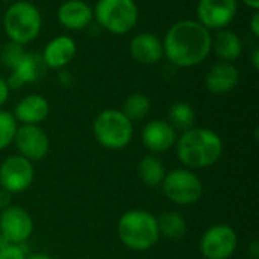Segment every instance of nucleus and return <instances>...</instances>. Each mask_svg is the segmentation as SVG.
Listing matches in <instances>:
<instances>
[{
    "label": "nucleus",
    "mask_w": 259,
    "mask_h": 259,
    "mask_svg": "<svg viewBox=\"0 0 259 259\" xmlns=\"http://www.w3.org/2000/svg\"><path fill=\"white\" fill-rule=\"evenodd\" d=\"M77 52L76 41L67 35H59L47 42L42 52V61L47 68H64L68 65Z\"/></svg>",
    "instance_id": "16"
},
{
    "label": "nucleus",
    "mask_w": 259,
    "mask_h": 259,
    "mask_svg": "<svg viewBox=\"0 0 259 259\" xmlns=\"http://www.w3.org/2000/svg\"><path fill=\"white\" fill-rule=\"evenodd\" d=\"M18 123L14 118L12 112L0 108V150H5L14 143Z\"/></svg>",
    "instance_id": "25"
},
{
    "label": "nucleus",
    "mask_w": 259,
    "mask_h": 259,
    "mask_svg": "<svg viewBox=\"0 0 259 259\" xmlns=\"http://www.w3.org/2000/svg\"><path fill=\"white\" fill-rule=\"evenodd\" d=\"M150 108H152V103H150V99L146 94L134 93L123 102V106H121L120 111L134 123L137 120L146 118L149 115V112H150Z\"/></svg>",
    "instance_id": "24"
},
{
    "label": "nucleus",
    "mask_w": 259,
    "mask_h": 259,
    "mask_svg": "<svg viewBox=\"0 0 259 259\" xmlns=\"http://www.w3.org/2000/svg\"><path fill=\"white\" fill-rule=\"evenodd\" d=\"M240 80V71L232 62H217L205 77V87L212 94H226L232 91Z\"/></svg>",
    "instance_id": "19"
},
{
    "label": "nucleus",
    "mask_w": 259,
    "mask_h": 259,
    "mask_svg": "<svg viewBox=\"0 0 259 259\" xmlns=\"http://www.w3.org/2000/svg\"><path fill=\"white\" fill-rule=\"evenodd\" d=\"M250 30L255 36H259V12L255 11L250 18Z\"/></svg>",
    "instance_id": "30"
},
{
    "label": "nucleus",
    "mask_w": 259,
    "mask_h": 259,
    "mask_svg": "<svg viewBox=\"0 0 259 259\" xmlns=\"http://www.w3.org/2000/svg\"><path fill=\"white\" fill-rule=\"evenodd\" d=\"M26 250L23 244H5L0 249V259H26Z\"/></svg>",
    "instance_id": "27"
},
{
    "label": "nucleus",
    "mask_w": 259,
    "mask_h": 259,
    "mask_svg": "<svg viewBox=\"0 0 259 259\" xmlns=\"http://www.w3.org/2000/svg\"><path fill=\"white\" fill-rule=\"evenodd\" d=\"M249 253H250L252 259H258V256H259V243L256 241V240L250 243V247H249Z\"/></svg>",
    "instance_id": "31"
},
{
    "label": "nucleus",
    "mask_w": 259,
    "mask_h": 259,
    "mask_svg": "<svg viewBox=\"0 0 259 259\" xmlns=\"http://www.w3.org/2000/svg\"><path fill=\"white\" fill-rule=\"evenodd\" d=\"M50 112V105L46 97L39 94H29L23 97L14 108V118L20 124H41Z\"/></svg>",
    "instance_id": "17"
},
{
    "label": "nucleus",
    "mask_w": 259,
    "mask_h": 259,
    "mask_svg": "<svg viewBox=\"0 0 259 259\" xmlns=\"http://www.w3.org/2000/svg\"><path fill=\"white\" fill-rule=\"evenodd\" d=\"M238 0H199L197 21L208 30L226 29L235 18Z\"/></svg>",
    "instance_id": "12"
},
{
    "label": "nucleus",
    "mask_w": 259,
    "mask_h": 259,
    "mask_svg": "<svg viewBox=\"0 0 259 259\" xmlns=\"http://www.w3.org/2000/svg\"><path fill=\"white\" fill-rule=\"evenodd\" d=\"M9 87L6 83V80L3 77H0V108L6 103V100L9 99Z\"/></svg>",
    "instance_id": "28"
},
{
    "label": "nucleus",
    "mask_w": 259,
    "mask_h": 259,
    "mask_svg": "<svg viewBox=\"0 0 259 259\" xmlns=\"http://www.w3.org/2000/svg\"><path fill=\"white\" fill-rule=\"evenodd\" d=\"M96 141L108 150H121L134 138V123L120 109H105L94 118Z\"/></svg>",
    "instance_id": "5"
},
{
    "label": "nucleus",
    "mask_w": 259,
    "mask_h": 259,
    "mask_svg": "<svg viewBox=\"0 0 259 259\" xmlns=\"http://www.w3.org/2000/svg\"><path fill=\"white\" fill-rule=\"evenodd\" d=\"M117 234L121 244L134 252H147L161 238L156 217L146 209L126 211L117 223Z\"/></svg>",
    "instance_id": "3"
},
{
    "label": "nucleus",
    "mask_w": 259,
    "mask_h": 259,
    "mask_svg": "<svg viewBox=\"0 0 259 259\" xmlns=\"http://www.w3.org/2000/svg\"><path fill=\"white\" fill-rule=\"evenodd\" d=\"M11 200H12V194L8 193L3 188H0V211H3L8 206H11Z\"/></svg>",
    "instance_id": "29"
},
{
    "label": "nucleus",
    "mask_w": 259,
    "mask_h": 259,
    "mask_svg": "<svg viewBox=\"0 0 259 259\" xmlns=\"http://www.w3.org/2000/svg\"><path fill=\"white\" fill-rule=\"evenodd\" d=\"M168 123L175 127V131L185 132L196 124V111L187 102L173 103L168 109Z\"/></svg>",
    "instance_id": "23"
},
{
    "label": "nucleus",
    "mask_w": 259,
    "mask_h": 259,
    "mask_svg": "<svg viewBox=\"0 0 259 259\" xmlns=\"http://www.w3.org/2000/svg\"><path fill=\"white\" fill-rule=\"evenodd\" d=\"M176 155L190 170H203L219 162L223 155V140L208 127H191L176 140Z\"/></svg>",
    "instance_id": "2"
},
{
    "label": "nucleus",
    "mask_w": 259,
    "mask_h": 259,
    "mask_svg": "<svg viewBox=\"0 0 259 259\" xmlns=\"http://www.w3.org/2000/svg\"><path fill=\"white\" fill-rule=\"evenodd\" d=\"M212 50L223 62H234L241 56L243 42L235 32L222 29L212 38Z\"/></svg>",
    "instance_id": "20"
},
{
    "label": "nucleus",
    "mask_w": 259,
    "mask_h": 259,
    "mask_svg": "<svg viewBox=\"0 0 259 259\" xmlns=\"http://www.w3.org/2000/svg\"><path fill=\"white\" fill-rule=\"evenodd\" d=\"M93 18V8L83 0H67L58 9V21L68 30H82Z\"/></svg>",
    "instance_id": "18"
},
{
    "label": "nucleus",
    "mask_w": 259,
    "mask_h": 259,
    "mask_svg": "<svg viewBox=\"0 0 259 259\" xmlns=\"http://www.w3.org/2000/svg\"><path fill=\"white\" fill-rule=\"evenodd\" d=\"M156 220L159 235L170 241H178L184 238V235L187 234V220L182 214L176 211H165L159 217H156Z\"/></svg>",
    "instance_id": "22"
},
{
    "label": "nucleus",
    "mask_w": 259,
    "mask_h": 259,
    "mask_svg": "<svg viewBox=\"0 0 259 259\" xmlns=\"http://www.w3.org/2000/svg\"><path fill=\"white\" fill-rule=\"evenodd\" d=\"M137 173H138V178L141 179V182L146 187L156 188V187H161L167 171H165V167H164L162 161L156 155L150 153V155H146L138 162Z\"/></svg>",
    "instance_id": "21"
},
{
    "label": "nucleus",
    "mask_w": 259,
    "mask_h": 259,
    "mask_svg": "<svg viewBox=\"0 0 259 259\" xmlns=\"http://www.w3.org/2000/svg\"><path fill=\"white\" fill-rule=\"evenodd\" d=\"M46 64L42 61V56L33 52H26L24 56L18 61V64L11 70L9 77L6 79V83L9 90L21 88L26 83H32L38 80L46 73Z\"/></svg>",
    "instance_id": "14"
},
{
    "label": "nucleus",
    "mask_w": 259,
    "mask_h": 259,
    "mask_svg": "<svg viewBox=\"0 0 259 259\" xmlns=\"http://www.w3.org/2000/svg\"><path fill=\"white\" fill-rule=\"evenodd\" d=\"M42 17L39 9L26 0L14 2L3 15V29L9 41L26 46L41 32Z\"/></svg>",
    "instance_id": "4"
},
{
    "label": "nucleus",
    "mask_w": 259,
    "mask_h": 259,
    "mask_svg": "<svg viewBox=\"0 0 259 259\" xmlns=\"http://www.w3.org/2000/svg\"><path fill=\"white\" fill-rule=\"evenodd\" d=\"M244 5H247L249 8H252L253 11H258L259 9V0H241Z\"/></svg>",
    "instance_id": "33"
},
{
    "label": "nucleus",
    "mask_w": 259,
    "mask_h": 259,
    "mask_svg": "<svg viewBox=\"0 0 259 259\" xmlns=\"http://www.w3.org/2000/svg\"><path fill=\"white\" fill-rule=\"evenodd\" d=\"M24 53L26 52H24V47L21 44H17V42L9 41L0 50V62L3 65H6L9 70H12L18 64V61L24 56Z\"/></svg>",
    "instance_id": "26"
},
{
    "label": "nucleus",
    "mask_w": 259,
    "mask_h": 259,
    "mask_svg": "<svg viewBox=\"0 0 259 259\" xmlns=\"http://www.w3.org/2000/svg\"><path fill=\"white\" fill-rule=\"evenodd\" d=\"M164 56L176 67L190 68L202 64L212 50L211 32L197 20H181L165 33Z\"/></svg>",
    "instance_id": "1"
},
{
    "label": "nucleus",
    "mask_w": 259,
    "mask_h": 259,
    "mask_svg": "<svg viewBox=\"0 0 259 259\" xmlns=\"http://www.w3.org/2000/svg\"><path fill=\"white\" fill-rule=\"evenodd\" d=\"M2 2H8V3H14V2H17V0H2Z\"/></svg>",
    "instance_id": "35"
},
{
    "label": "nucleus",
    "mask_w": 259,
    "mask_h": 259,
    "mask_svg": "<svg viewBox=\"0 0 259 259\" xmlns=\"http://www.w3.org/2000/svg\"><path fill=\"white\" fill-rule=\"evenodd\" d=\"M238 247V235L235 229L225 223L208 228L199 243L200 253L205 259H231Z\"/></svg>",
    "instance_id": "8"
},
{
    "label": "nucleus",
    "mask_w": 259,
    "mask_h": 259,
    "mask_svg": "<svg viewBox=\"0 0 259 259\" xmlns=\"http://www.w3.org/2000/svg\"><path fill=\"white\" fill-rule=\"evenodd\" d=\"M178 140V132L165 120H152L141 131V141L144 147L153 153H165L175 147Z\"/></svg>",
    "instance_id": "13"
},
{
    "label": "nucleus",
    "mask_w": 259,
    "mask_h": 259,
    "mask_svg": "<svg viewBox=\"0 0 259 259\" xmlns=\"http://www.w3.org/2000/svg\"><path fill=\"white\" fill-rule=\"evenodd\" d=\"M18 155L30 162L41 161L50 150V140L39 124H20L17 127L14 143Z\"/></svg>",
    "instance_id": "11"
},
{
    "label": "nucleus",
    "mask_w": 259,
    "mask_h": 259,
    "mask_svg": "<svg viewBox=\"0 0 259 259\" xmlns=\"http://www.w3.org/2000/svg\"><path fill=\"white\" fill-rule=\"evenodd\" d=\"M35 179L33 162L21 155H11L0 164V188L11 194H20L29 190Z\"/></svg>",
    "instance_id": "9"
},
{
    "label": "nucleus",
    "mask_w": 259,
    "mask_h": 259,
    "mask_svg": "<svg viewBox=\"0 0 259 259\" xmlns=\"http://www.w3.org/2000/svg\"><path fill=\"white\" fill-rule=\"evenodd\" d=\"M129 50L132 58L143 65H153L159 62L164 56L162 41L155 33L149 32L135 35L131 39Z\"/></svg>",
    "instance_id": "15"
},
{
    "label": "nucleus",
    "mask_w": 259,
    "mask_h": 259,
    "mask_svg": "<svg viewBox=\"0 0 259 259\" xmlns=\"http://www.w3.org/2000/svg\"><path fill=\"white\" fill-rule=\"evenodd\" d=\"M26 259H55L53 256L47 255V253H33V255H29Z\"/></svg>",
    "instance_id": "34"
},
{
    "label": "nucleus",
    "mask_w": 259,
    "mask_h": 259,
    "mask_svg": "<svg viewBox=\"0 0 259 259\" xmlns=\"http://www.w3.org/2000/svg\"><path fill=\"white\" fill-rule=\"evenodd\" d=\"M93 14L97 23L114 35H124L138 23L135 0H97Z\"/></svg>",
    "instance_id": "6"
},
{
    "label": "nucleus",
    "mask_w": 259,
    "mask_h": 259,
    "mask_svg": "<svg viewBox=\"0 0 259 259\" xmlns=\"http://www.w3.org/2000/svg\"><path fill=\"white\" fill-rule=\"evenodd\" d=\"M164 196L175 205L190 206L203 196V184L199 175L190 168H175L165 173L161 184Z\"/></svg>",
    "instance_id": "7"
},
{
    "label": "nucleus",
    "mask_w": 259,
    "mask_h": 259,
    "mask_svg": "<svg viewBox=\"0 0 259 259\" xmlns=\"http://www.w3.org/2000/svg\"><path fill=\"white\" fill-rule=\"evenodd\" d=\"M250 62H252L253 68L258 71L259 70V49L258 47H255V49H253V52H252V56H250Z\"/></svg>",
    "instance_id": "32"
},
{
    "label": "nucleus",
    "mask_w": 259,
    "mask_h": 259,
    "mask_svg": "<svg viewBox=\"0 0 259 259\" xmlns=\"http://www.w3.org/2000/svg\"><path fill=\"white\" fill-rule=\"evenodd\" d=\"M33 232V219L21 206L11 205L0 211V237L8 244H24Z\"/></svg>",
    "instance_id": "10"
}]
</instances>
